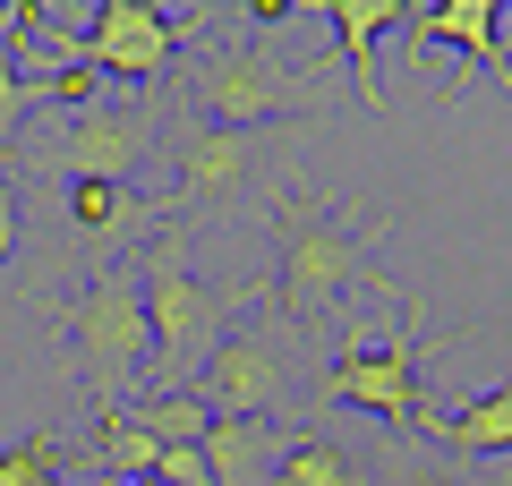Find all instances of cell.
<instances>
[{
  "label": "cell",
  "instance_id": "obj_15",
  "mask_svg": "<svg viewBox=\"0 0 512 486\" xmlns=\"http://www.w3.org/2000/svg\"><path fill=\"white\" fill-rule=\"evenodd\" d=\"M128 427H146L154 444H205V427H214V410H205L197 393H146L137 410H128Z\"/></svg>",
  "mask_w": 512,
  "mask_h": 486
},
{
  "label": "cell",
  "instance_id": "obj_21",
  "mask_svg": "<svg viewBox=\"0 0 512 486\" xmlns=\"http://www.w3.org/2000/svg\"><path fill=\"white\" fill-rule=\"evenodd\" d=\"M60 486H69V478H60Z\"/></svg>",
  "mask_w": 512,
  "mask_h": 486
},
{
  "label": "cell",
  "instance_id": "obj_9",
  "mask_svg": "<svg viewBox=\"0 0 512 486\" xmlns=\"http://www.w3.org/2000/svg\"><path fill=\"white\" fill-rule=\"evenodd\" d=\"M265 162V128H188L180 137V214H222Z\"/></svg>",
  "mask_w": 512,
  "mask_h": 486
},
{
  "label": "cell",
  "instance_id": "obj_7",
  "mask_svg": "<svg viewBox=\"0 0 512 486\" xmlns=\"http://www.w3.org/2000/svg\"><path fill=\"white\" fill-rule=\"evenodd\" d=\"M146 154H154V111H120V103H77L60 120V137L43 145L52 171H69V180H120V188H137Z\"/></svg>",
  "mask_w": 512,
  "mask_h": 486
},
{
  "label": "cell",
  "instance_id": "obj_6",
  "mask_svg": "<svg viewBox=\"0 0 512 486\" xmlns=\"http://www.w3.org/2000/svg\"><path fill=\"white\" fill-rule=\"evenodd\" d=\"M325 401H342V410H367L384 418V427H436V410H427L419 393V342H367V333H350V350L325 367Z\"/></svg>",
  "mask_w": 512,
  "mask_h": 486
},
{
  "label": "cell",
  "instance_id": "obj_14",
  "mask_svg": "<svg viewBox=\"0 0 512 486\" xmlns=\"http://www.w3.org/2000/svg\"><path fill=\"white\" fill-rule=\"evenodd\" d=\"M436 435H444L453 452H470V461H487V452H512V384L478 393L461 418H436Z\"/></svg>",
  "mask_w": 512,
  "mask_h": 486
},
{
  "label": "cell",
  "instance_id": "obj_4",
  "mask_svg": "<svg viewBox=\"0 0 512 486\" xmlns=\"http://www.w3.org/2000/svg\"><path fill=\"white\" fill-rule=\"evenodd\" d=\"M274 231H282V273H274V299L282 316H325L350 282H376L367 273V239L359 222H342L333 205H308V197H282L274 205Z\"/></svg>",
  "mask_w": 512,
  "mask_h": 486
},
{
  "label": "cell",
  "instance_id": "obj_1",
  "mask_svg": "<svg viewBox=\"0 0 512 486\" xmlns=\"http://www.w3.org/2000/svg\"><path fill=\"white\" fill-rule=\"evenodd\" d=\"M137 290H146V324H154L146 384L154 393H197V376H205V359H214V342L231 333L239 299H222V290H205L197 273H188L180 222H171V239H154V248L137 256Z\"/></svg>",
  "mask_w": 512,
  "mask_h": 486
},
{
  "label": "cell",
  "instance_id": "obj_18",
  "mask_svg": "<svg viewBox=\"0 0 512 486\" xmlns=\"http://www.w3.org/2000/svg\"><path fill=\"white\" fill-rule=\"evenodd\" d=\"M26 77H18V60H9V43H0V137H9V128H18V111H26Z\"/></svg>",
  "mask_w": 512,
  "mask_h": 486
},
{
  "label": "cell",
  "instance_id": "obj_3",
  "mask_svg": "<svg viewBox=\"0 0 512 486\" xmlns=\"http://www.w3.org/2000/svg\"><path fill=\"white\" fill-rule=\"evenodd\" d=\"M291 384H299V316L256 307V316H239L214 342V359L197 376V401L214 418H274L291 401Z\"/></svg>",
  "mask_w": 512,
  "mask_h": 486
},
{
  "label": "cell",
  "instance_id": "obj_17",
  "mask_svg": "<svg viewBox=\"0 0 512 486\" xmlns=\"http://www.w3.org/2000/svg\"><path fill=\"white\" fill-rule=\"evenodd\" d=\"M154 486H214V478H205V444H163Z\"/></svg>",
  "mask_w": 512,
  "mask_h": 486
},
{
  "label": "cell",
  "instance_id": "obj_5",
  "mask_svg": "<svg viewBox=\"0 0 512 486\" xmlns=\"http://www.w3.org/2000/svg\"><path fill=\"white\" fill-rule=\"evenodd\" d=\"M188 94L205 103L214 128H265V120H282L299 94H316V77H299L274 43H222L214 60H197Z\"/></svg>",
  "mask_w": 512,
  "mask_h": 486
},
{
  "label": "cell",
  "instance_id": "obj_20",
  "mask_svg": "<svg viewBox=\"0 0 512 486\" xmlns=\"http://www.w3.org/2000/svg\"><path fill=\"white\" fill-rule=\"evenodd\" d=\"M137 486H154V478H137Z\"/></svg>",
  "mask_w": 512,
  "mask_h": 486
},
{
  "label": "cell",
  "instance_id": "obj_19",
  "mask_svg": "<svg viewBox=\"0 0 512 486\" xmlns=\"http://www.w3.org/2000/svg\"><path fill=\"white\" fill-rule=\"evenodd\" d=\"M9 239H18V188L0 180V265H9Z\"/></svg>",
  "mask_w": 512,
  "mask_h": 486
},
{
  "label": "cell",
  "instance_id": "obj_11",
  "mask_svg": "<svg viewBox=\"0 0 512 486\" xmlns=\"http://www.w3.org/2000/svg\"><path fill=\"white\" fill-rule=\"evenodd\" d=\"M274 469H282L274 418H214L205 427V478L214 486H274Z\"/></svg>",
  "mask_w": 512,
  "mask_h": 486
},
{
  "label": "cell",
  "instance_id": "obj_13",
  "mask_svg": "<svg viewBox=\"0 0 512 486\" xmlns=\"http://www.w3.org/2000/svg\"><path fill=\"white\" fill-rule=\"evenodd\" d=\"M146 214H154V205L137 197V188H120V180H69V231H77V248H86V256L137 239V231H146Z\"/></svg>",
  "mask_w": 512,
  "mask_h": 486
},
{
  "label": "cell",
  "instance_id": "obj_8",
  "mask_svg": "<svg viewBox=\"0 0 512 486\" xmlns=\"http://www.w3.org/2000/svg\"><path fill=\"white\" fill-rule=\"evenodd\" d=\"M77 52L103 77L154 86V77L180 69V26H171L154 0H103V9H86V26H77Z\"/></svg>",
  "mask_w": 512,
  "mask_h": 486
},
{
  "label": "cell",
  "instance_id": "obj_16",
  "mask_svg": "<svg viewBox=\"0 0 512 486\" xmlns=\"http://www.w3.org/2000/svg\"><path fill=\"white\" fill-rule=\"evenodd\" d=\"M0 486H60V444H52V435L9 444V452H0Z\"/></svg>",
  "mask_w": 512,
  "mask_h": 486
},
{
  "label": "cell",
  "instance_id": "obj_2",
  "mask_svg": "<svg viewBox=\"0 0 512 486\" xmlns=\"http://www.w3.org/2000/svg\"><path fill=\"white\" fill-rule=\"evenodd\" d=\"M60 333L77 350V376H86L94 410L128 418L137 410V384L154 367V324H146V290H137V265L128 273H94L69 307H60Z\"/></svg>",
  "mask_w": 512,
  "mask_h": 486
},
{
  "label": "cell",
  "instance_id": "obj_10",
  "mask_svg": "<svg viewBox=\"0 0 512 486\" xmlns=\"http://www.w3.org/2000/svg\"><path fill=\"white\" fill-rule=\"evenodd\" d=\"M419 43L427 52H470L478 69L495 77V86L512 94V60H504V9H495V0H444V9H427L419 18Z\"/></svg>",
  "mask_w": 512,
  "mask_h": 486
},
{
  "label": "cell",
  "instance_id": "obj_12",
  "mask_svg": "<svg viewBox=\"0 0 512 486\" xmlns=\"http://www.w3.org/2000/svg\"><path fill=\"white\" fill-rule=\"evenodd\" d=\"M325 18H333V35H342V69H350V86H359V103H367V111H384V77H376V35L410 26V9H402V0H333Z\"/></svg>",
  "mask_w": 512,
  "mask_h": 486
}]
</instances>
